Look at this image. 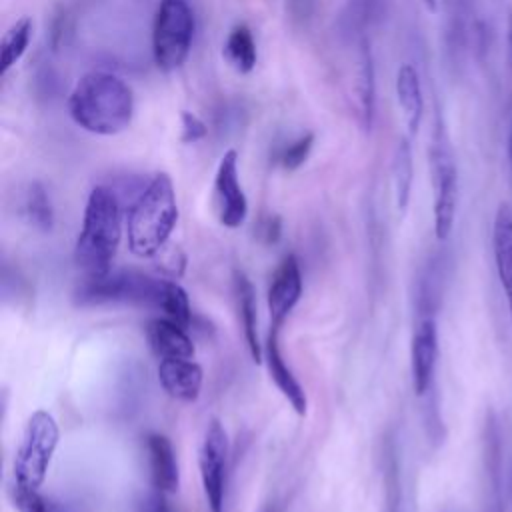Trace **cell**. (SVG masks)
<instances>
[{
	"instance_id": "1",
	"label": "cell",
	"mask_w": 512,
	"mask_h": 512,
	"mask_svg": "<svg viewBox=\"0 0 512 512\" xmlns=\"http://www.w3.org/2000/svg\"><path fill=\"white\" fill-rule=\"evenodd\" d=\"M68 114L76 126L96 136L124 132L134 118L132 88L116 74L92 70L68 96Z\"/></svg>"
},
{
	"instance_id": "2",
	"label": "cell",
	"mask_w": 512,
	"mask_h": 512,
	"mask_svg": "<svg viewBox=\"0 0 512 512\" xmlns=\"http://www.w3.org/2000/svg\"><path fill=\"white\" fill-rule=\"evenodd\" d=\"M178 222V202L174 182L166 172L154 174L128 210V248L138 258L158 256Z\"/></svg>"
},
{
	"instance_id": "3",
	"label": "cell",
	"mask_w": 512,
	"mask_h": 512,
	"mask_svg": "<svg viewBox=\"0 0 512 512\" xmlns=\"http://www.w3.org/2000/svg\"><path fill=\"white\" fill-rule=\"evenodd\" d=\"M122 240V206L114 190L96 186L88 194L82 228L74 244V264L86 276L112 270V260Z\"/></svg>"
},
{
	"instance_id": "4",
	"label": "cell",
	"mask_w": 512,
	"mask_h": 512,
	"mask_svg": "<svg viewBox=\"0 0 512 512\" xmlns=\"http://www.w3.org/2000/svg\"><path fill=\"white\" fill-rule=\"evenodd\" d=\"M164 278H152L138 270H108L98 276H84L74 288V304H146L158 306Z\"/></svg>"
},
{
	"instance_id": "5",
	"label": "cell",
	"mask_w": 512,
	"mask_h": 512,
	"mask_svg": "<svg viewBox=\"0 0 512 512\" xmlns=\"http://www.w3.org/2000/svg\"><path fill=\"white\" fill-rule=\"evenodd\" d=\"M60 428L48 410H34L20 434L14 454V484L40 490L58 448Z\"/></svg>"
},
{
	"instance_id": "6",
	"label": "cell",
	"mask_w": 512,
	"mask_h": 512,
	"mask_svg": "<svg viewBox=\"0 0 512 512\" xmlns=\"http://www.w3.org/2000/svg\"><path fill=\"white\" fill-rule=\"evenodd\" d=\"M428 162H430V178H432V190H434V204H432L434 234L438 240H446L456 220L458 168H456L454 152H452L446 126L440 114H436L430 148H428Z\"/></svg>"
},
{
	"instance_id": "7",
	"label": "cell",
	"mask_w": 512,
	"mask_h": 512,
	"mask_svg": "<svg viewBox=\"0 0 512 512\" xmlns=\"http://www.w3.org/2000/svg\"><path fill=\"white\" fill-rule=\"evenodd\" d=\"M194 12L188 0H160L152 24V56L160 70L180 68L192 48Z\"/></svg>"
},
{
	"instance_id": "8",
	"label": "cell",
	"mask_w": 512,
	"mask_h": 512,
	"mask_svg": "<svg viewBox=\"0 0 512 512\" xmlns=\"http://www.w3.org/2000/svg\"><path fill=\"white\" fill-rule=\"evenodd\" d=\"M228 434L218 418H210L202 436L198 466L208 512H224L226 468H228Z\"/></svg>"
},
{
	"instance_id": "9",
	"label": "cell",
	"mask_w": 512,
	"mask_h": 512,
	"mask_svg": "<svg viewBox=\"0 0 512 512\" xmlns=\"http://www.w3.org/2000/svg\"><path fill=\"white\" fill-rule=\"evenodd\" d=\"M216 218L226 228H240L248 216V200L238 176V152L226 150L216 166L212 186Z\"/></svg>"
},
{
	"instance_id": "10",
	"label": "cell",
	"mask_w": 512,
	"mask_h": 512,
	"mask_svg": "<svg viewBox=\"0 0 512 512\" xmlns=\"http://www.w3.org/2000/svg\"><path fill=\"white\" fill-rule=\"evenodd\" d=\"M302 288H304V282H302L300 262L294 254H286L278 262L266 292L270 328L280 330L284 326V322L288 320V316L292 314V310L302 298Z\"/></svg>"
},
{
	"instance_id": "11",
	"label": "cell",
	"mask_w": 512,
	"mask_h": 512,
	"mask_svg": "<svg viewBox=\"0 0 512 512\" xmlns=\"http://www.w3.org/2000/svg\"><path fill=\"white\" fill-rule=\"evenodd\" d=\"M438 362V324L432 316H422L414 328L410 344V374L412 388L424 396L434 380Z\"/></svg>"
},
{
	"instance_id": "12",
	"label": "cell",
	"mask_w": 512,
	"mask_h": 512,
	"mask_svg": "<svg viewBox=\"0 0 512 512\" xmlns=\"http://www.w3.org/2000/svg\"><path fill=\"white\" fill-rule=\"evenodd\" d=\"M264 360H266V368L268 374L272 378V382L276 384V388L282 392V396L288 400V404L294 408V412L298 416H304L308 410V400H306V392L302 388V384L298 382V378L294 376L292 368L286 364L282 350H280V330L278 328H270L266 342H264Z\"/></svg>"
},
{
	"instance_id": "13",
	"label": "cell",
	"mask_w": 512,
	"mask_h": 512,
	"mask_svg": "<svg viewBox=\"0 0 512 512\" xmlns=\"http://www.w3.org/2000/svg\"><path fill=\"white\" fill-rule=\"evenodd\" d=\"M158 382L170 398L194 402L202 390L204 370L192 358H164L158 364Z\"/></svg>"
},
{
	"instance_id": "14",
	"label": "cell",
	"mask_w": 512,
	"mask_h": 512,
	"mask_svg": "<svg viewBox=\"0 0 512 512\" xmlns=\"http://www.w3.org/2000/svg\"><path fill=\"white\" fill-rule=\"evenodd\" d=\"M492 252L512 322V206L502 202L492 222Z\"/></svg>"
},
{
	"instance_id": "15",
	"label": "cell",
	"mask_w": 512,
	"mask_h": 512,
	"mask_svg": "<svg viewBox=\"0 0 512 512\" xmlns=\"http://www.w3.org/2000/svg\"><path fill=\"white\" fill-rule=\"evenodd\" d=\"M146 340L150 350L160 358H194V342L188 328L162 316L146 324Z\"/></svg>"
},
{
	"instance_id": "16",
	"label": "cell",
	"mask_w": 512,
	"mask_h": 512,
	"mask_svg": "<svg viewBox=\"0 0 512 512\" xmlns=\"http://www.w3.org/2000/svg\"><path fill=\"white\" fill-rule=\"evenodd\" d=\"M146 454L152 486L164 494H174L180 486V472L172 442L164 434L152 432L146 436Z\"/></svg>"
},
{
	"instance_id": "17",
	"label": "cell",
	"mask_w": 512,
	"mask_h": 512,
	"mask_svg": "<svg viewBox=\"0 0 512 512\" xmlns=\"http://www.w3.org/2000/svg\"><path fill=\"white\" fill-rule=\"evenodd\" d=\"M234 298H236V310L242 324V334L246 340V348L256 364L264 360V344H260L258 338V314H256V290L250 282V278L236 270L234 272Z\"/></svg>"
},
{
	"instance_id": "18",
	"label": "cell",
	"mask_w": 512,
	"mask_h": 512,
	"mask_svg": "<svg viewBox=\"0 0 512 512\" xmlns=\"http://www.w3.org/2000/svg\"><path fill=\"white\" fill-rule=\"evenodd\" d=\"M396 100L404 116L408 134H416L424 114V96L420 86V76L412 64H402L396 72Z\"/></svg>"
},
{
	"instance_id": "19",
	"label": "cell",
	"mask_w": 512,
	"mask_h": 512,
	"mask_svg": "<svg viewBox=\"0 0 512 512\" xmlns=\"http://www.w3.org/2000/svg\"><path fill=\"white\" fill-rule=\"evenodd\" d=\"M376 72H374V58L370 50V42L364 38L360 44V66H358V82H356V94H358V108L362 126L370 130L374 122V110H376Z\"/></svg>"
},
{
	"instance_id": "20",
	"label": "cell",
	"mask_w": 512,
	"mask_h": 512,
	"mask_svg": "<svg viewBox=\"0 0 512 512\" xmlns=\"http://www.w3.org/2000/svg\"><path fill=\"white\" fill-rule=\"evenodd\" d=\"M412 180H414V160H412V146L410 138L404 136L396 150H394V160H392V182H394V198H396V208L400 212H406L408 202H410V192H412Z\"/></svg>"
},
{
	"instance_id": "21",
	"label": "cell",
	"mask_w": 512,
	"mask_h": 512,
	"mask_svg": "<svg viewBox=\"0 0 512 512\" xmlns=\"http://www.w3.org/2000/svg\"><path fill=\"white\" fill-rule=\"evenodd\" d=\"M224 54L236 72H240V74L252 72V68L256 66V60H258V50H256V42H254V36L248 26L236 24L230 30L226 44H224Z\"/></svg>"
},
{
	"instance_id": "22",
	"label": "cell",
	"mask_w": 512,
	"mask_h": 512,
	"mask_svg": "<svg viewBox=\"0 0 512 512\" xmlns=\"http://www.w3.org/2000/svg\"><path fill=\"white\" fill-rule=\"evenodd\" d=\"M34 24L28 16L16 20L2 36L0 42V74L4 76L14 64L20 62V58L26 54L28 44L32 40Z\"/></svg>"
},
{
	"instance_id": "23",
	"label": "cell",
	"mask_w": 512,
	"mask_h": 512,
	"mask_svg": "<svg viewBox=\"0 0 512 512\" xmlns=\"http://www.w3.org/2000/svg\"><path fill=\"white\" fill-rule=\"evenodd\" d=\"M166 318L188 328L192 324V306L186 290L172 278H164L160 300L156 306Z\"/></svg>"
},
{
	"instance_id": "24",
	"label": "cell",
	"mask_w": 512,
	"mask_h": 512,
	"mask_svg": "<svg viewBox=\"0 0 512 512\" xmlns=\"http://www.w3.org/2000/svg\"><path fill=\"white\" fill-rule=\"evenodd\" d=\"M24 214L28 218V222L42 230V232H50L54 226V210H52V202L48 192L44 190L42 184L32 182L26 190L24 196Z\"/></svg>"
},
{
	"instance_id": "25",
	"label": "cell",
	"mask_w": 512,
	"mask_h": 512,
	"mask_svg": "<svg viewBox=\"0 0 512 512\" xmlns=\"http://www.w3.org/2000/svg\"><path fill=\"white\" fill-rule=\"evenodd\" d=\"M10 500L16 512H68L58 502L44 496L40 490L24 488L18 484H12Z\"/></svg>"
},
{
	"instance_id": "26",
	"label": "cell",
	"mask_w": 512,
	"mask_h": 512,
	"mask_svg": "<svg viewBox=\"0 0 512 512\" xmlns=\"http://www.w3.org/2000/svg\"><path fill=\"white\" fill-rule=\"evenodd\" d=\"M312 144H314V134H302L300 138H296L294 142H290L284 150H282V154H280V166L284 168V170H296V168H300L304 162H306V158H308V154H310V150H312Z\"/></svg>"
},
{
	"instance_id": "27",
	"label": "cell",
	"mask_w": 512,
	"mask_h": 512,
	"mask_svg": "<svg viewBox=\"0 0 512 512\" xmlns=\"http://www.w3.org/2000/svg\"><path fill=\"white\" fill-rule=\"evenodd\" d=\"M180 120H182V142L190 144V142H198L200 138L206 136V126L196 114L182 110Z\"/></svg>"
},
{
	"instance_id": "28",
	"label": "cell",
	"mask_w": 512,
	"mask_h": 512,
	"mask_svg": "<svg viewBox=\"0 0 512 512\" xmlns=\"http://www.w3.org/2000/svg\"><path fill=\"white\" fill-rule=\"evenodd\" d=\"M136 512H172L170 504L166 500V494L160 490H152L146 496H142L136 504Z\"/></svg>"
},
{
	"instance_id": "29",
	"label": "cell",
	"mask_w": 512,
	"mask_h": 512,
	"mask_svg": "<svg viewBox=\"0 0 512 512\" xmlns=\"http://www.w3.org/2000/svg\"><path fill=\"white\" fill-rule=\"evenodd\" d=\"M506 44H508V60H510V68H512V12L508 16V26H506ZM506 154H508V162H510V168H512V102H510V126H508Z\"/></svg>"
},
{
	"instance_id": "30",
	"label": "cell",
	"mask_w": 512,
	"mask_h": 512,
	"mask_svg": "<svg viewBox=\"0 0 512 512\" xmlns=\"http://www.w3.org/2000/svg\"><path fill=\"white\" fill-rule=\"evenodd\" d=\"M262 238L268 244L278 242V238H280V220L276 216H270L268 220H264V224H262Z\"/></svg>"
},
{
	"instance_id": "31",
	"label": "cell",
	"mask_w": 512,
	"mask_h": 512,
	"mask_svg": "<svg viewBox=\"0 0 512 512\" xmlns=\"http://www.w3.org/2000/svg\"><path fill=\"white\" fill-rule=\"evenodd\" d=\"M312 4H314V0H290V10L296 18H304L310 14Z\"/></svg>"
},
{
	"instance_id": "32",
	"label": "cell",
	"mask_w": 512,
	"mask_h": 512,
	"mask_svg": "<svg viewBox=\"0 0 512 512\" xmlns=\"http://www.w3.org/2000/svg\"><path fill=\"white\" fill-rule=\"evenodd\" d=\"M420 2L424 4V8L428 12H436V8H438V0H420Z\"/></svg>"
},
{
	"instance_id": "33",
	"label": "cell",
	"mask_w": 512,
	"mask_h": 512,
	"mask_svg": "<svg viewBox=\"0 0 512 512\" xmlns=\"http://www.w3.org/2000/svg\"><path fill=\"white\" fill-rule=\"evenodd\" d=\"M510 510H512V470H510Z\"/></svg>"
},
{
	"instance_id": "34",
	"label": "cell",
	"mask_w": 512,
	"mask_h": 512,
	"mask_svg": "<svg viewBox=\"0 0 512 512\" xmlns=\"http://www.w3.org/2000/svg\"><path fill=\"white\" fill-rule=\"evenodd\" d=\"M268 512H272V510H268Z\"/></svg>"
}]
</instances>
